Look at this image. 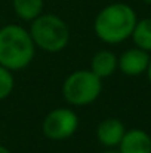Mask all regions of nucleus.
I'll return each instance as SVG.
<instances>
[{
    "mask_svg": "<svg viewBox=\"0 0 151 153\" xmlns=\"http://www.w3.org/2000/svg\"><path fill=\"white\" fill-rule=\"evenodd\" d=\"M142 1H147V3H151V0H142Z\"/></svg>",
    "mask_w": 151,
    "mask_h": 153,
    "instance_id": "obj_16",
    "label": "nucleus"
},
{
    "mask_svg": "<svg viewBox=\"0 0 151 153\" xmlns=\"http://www.w3.org/2000/svg\"><path fill=\"white\" fill-rule=\"evenodd\" d=\"M79 126L77 114L70 108H55L43 120V134L50 140H67Z\"/></svg>",
    "mask_w": 151,
    "mask_h": 153,
    "instance_id": "obj_5",
    "label": "nucleus"
},
{
    "mask_svg": "<svg viewBox=\"0 0 151 153\" xmlns=\"http://www.w3.org/2000/svg\"><path fill=\"white\" fill-rule=\"evenodd\" d=\"M0 153H10L6 147H3V146H0Z\"/></svg>",
    "mask_w": 151,
    "mask_h": 153,
    "instance_id": "obj_14",
    "label": "nucleus"
},
{
    "mask_svg": "<svg viewBox=\"0 0 151 153\" xmlns=\"http://www.w3.org/2000/svg\"><path fill=\"white\" fill-rule=\"evenodd\" d=\"M136 24L133 9L124 3L105 6L95 19L94 28L96 36L105 43H120L132 36Z\"/></svg>",
    "mask_w": 151,
    "mask_h": 153,
    "instance_id": "obj_1",
    "label": "nucleus"
},
{
    "mask_svg": "<svg viewBox=\"0 0 151 153\" xmlns=\"http://www.w3.org/2000/svg\"><path fill=\"white\" fill-rule=\"evenodd\" d=\"M34 58V42L27 30L19 25L0 28V65L7 70L25 68Z\"/></svg>",
    "mask_w": 151,
    "mask_h": 153,
    "instance_id": "obj_2",
    "label": "nucleus"
},
{
    "mask_svg": "<svg viewBox=\"0 0 151 153\" xmlns=\"http://www.w3.org/2000/svg\"><path fill=\"white\" fill-rule=\"evenodd\" d=\"M120 153H151V137L141 129L124 132L119 143Z\"/></svg>",
    "mask_w": 151,
    "mask_h": 153,
    "instance_id": "obj_7",
    "label": "nucleus"
},
{
    "mask_svg": "<svg viewBox=\"0 0 151 153\" xmlns=\"http://www.w3.org/2000/svg\"><path fill=\"white\" fill-rule=\"evenodd\" d=\"M13 9L19 18L33 21L40 15L43 9V0H13Z\"/></svg>",
    "mask_w": 151,
    "mask_h": 153,
    "instance_id": "obj_10",
    "label": "nucleus"
},
{
    "mask_svg": "<svg viewBox=\"0 0 151 153\" xmlns=\"http://www.w3.org/2000/svg\"><path fill=\"white\" fill-rule=\"evenodd\" d=\"M147 71H148V79H150V82H151V59H150V62H148V67H147Z\"/></svg>",
    "mask_w": 151,
    "mask_h": 153,
    "instance_id": "obj_13",
    "label": "nucleus"
},
{
    "mask_svg": "<svg viewBox=\"0 0 151 153\" xmlns=\"http://www.w3.org/2000/svg\"><path fill=\"white\" fill-rule=\"evenodd\" d=\"M132 37L138 48L144 51H151V18L141 19L139 22L136 21L135 28L132 31Z\"/></svg>",
    "mask_w": 151,
    "mask_h": 153,
    "instance_id": "obj_11",
    "label": "nucleus"
},
{
    "mask_svg": "<svg viewBox=\"0 0 151 153\" xmlns=\"http://www.w3.org/2000/svg\"><path fill=\"white\" fill-rule=\"evenodd\" d=\"M124 132H126L124 131V125L119 119H114V117L102 120L98 125V129H96L98 140L107 147L117 146L122 141Z\"/></svg>",
    "mask_w": 151,
    "mask_h": 153,
    "instance_id": "obj_8",
    "label": "nucleus"
},
{
    "mask_svg": "<svg viewBox=\"0 0 151 153\" xmlns=\"http://www.w3.org/2000/svg\"><path fill=\"white\" fill-rule=\"evenodd\" d=\"M30 36L39 48L48 52H58L67 46L70 30L59 16L46 13L33 19Z\"/></svg>",
    "mask_w": 151,
    "mask_h": 153,
    "instance_id": "obj_3",
    "label": "nucleus"
},
{
    "mask_svg": "<svg viewBox=\"0 0 151 153\" xmlns=\"http://www.w3.org/2000/svg\"><path fill=\"white\" fill-rule=\"evenodd\" d=\"M104 153H120V152H113V150H110V152H104Z\"/></svg>",
    "mask_w": 151,
    "mask_h": 153,
    "instance_id": "obj_15",
    "label": "nucleus"
},
{
    "mask_svg": "<svg viewBox=\"0 0 151 153\" xmlns=\"http://www.w3.org/2000/svg\"><path fill=\"white\" fill-rule=\"evenodd\" d=\"M102 82L92 70H80L70 74L62 86L64 98L73 105H88L101 94Z\"/></svg>",
    "mask_w": 151,
    "mask_h": 153,
    "instance_id": "obj_4",
    "label": "nucleus"
},
{
    "mask_svg": "<svg viewBox=\"0 0 151 153\" xmlns=\"http://www.w3.org/2000/svg\"><path fill=\"white\" fill-rule=\"evenodd\" d=\"M148 62H150V56L147 51L138 48V49H129L124 52L117 61V65L124 74L136 76L147 70Z\"/></svg>",
    "mask_w": 151,
    "mask_h": 153,
    "instance_id": "obj_6",
    "label": "nucleus"
},
{
    "mask_svg": "<svg viewBox=\"0 0 151 153\" xmlns=\"http://www.w3.org/2000/svg\"><path fill=\"white\" fill-rule=\"evenodd\" d=\"M91 68L92 71L101 77H108L111 76L116 68H117V58L113 52L110 51H99L96 52L92 58V62H91Z\"/></svg>",
    "mask_w": 151,
    "mask_h": 153,
    "instance_id": "obj_9",
    "label": "nucleus"
},
{
    "mask_svg": "<svg viewBox=\"0 0 151 153\" xmlns=\"http://www.w3.org/2000/svg\"><path fill=\"white\" fill-rule=\"evenodd\" d=\"M13 89V77L10 70L0 65V100L6 98Z\"/></svg>",
    "mask_w": 151,
    "mask_h": 153,
    "instance_id": "obj_12",
    "label": "nucleus"
}]
</instances>
